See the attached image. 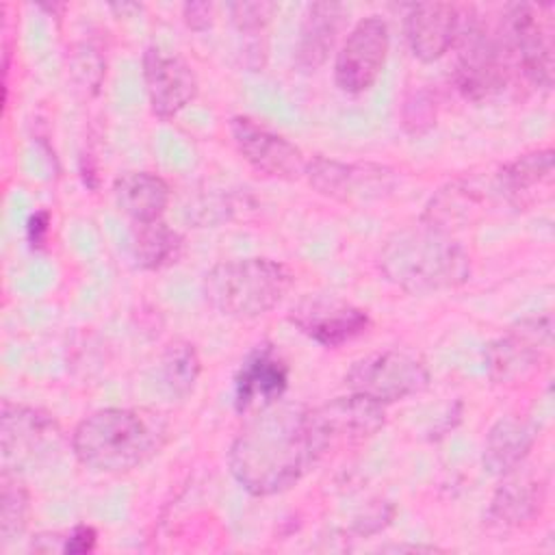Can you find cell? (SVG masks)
Listing matches in <instances>:
<instances>
[{"instance_id": "obj_1", "label": "cell", "mask_w": 555, "mask_h": 555, "mask_svg": "<svg viewBox=\"0 0 555 555\" xmlns=\"http://www.w3.org/2000/svg\"><path fill=\"white\" fill-rule=\"evenodd\" d=\"M319 460L308 408L282 399L256 410L228 453L232 477L254 496L288 490Z\"/></svg>"}, {"instance_id": "obj_2", "label": "cell", "mask_w": 555, "mask_h": 555, "mask_svg": "<svg viewBox=\"0 0 555 555\" xmlns=\"http://www.w3.org/2000/svg\"><path fill=\"white\" fill-rule=\"evenodd\" d=\"M169 431V421L156 410L104 408L76 425L72 451L85 468L119 475L158 455Z\"/></svg>"}, {"instance_id": "obj_3", "label": "cell", "mask_w": 555, "mask_h": 555, "mask_svg": "<svg viewBox=\"0 0 555 555\" xmlns=\"http://www.w3.org/2000/svg\"><path fill=\"white\" fill-rule=\"evenodd\" d=\"M379 271L408 293H436L457 288L470 278V258L451 236L421 221V225L392 232L379 249Z\"/></svg>"}, {"instance_id": "obj_4", "label": "cell", "mask_w": 555, "mask_h": 555, "mask_svg": "<svg viewBox=\"0 0 555 555\" xmlns=\"http://www.w3.org/2000/svg\"><path fill=\"white\" fill-rule=\"evenodd\" d=\"M293 271L271 258H236L215 264L204 278L206 301L223 317L256 319L291 291Z\"/></svg>"}, {"instance_id": "obj_5", "label": "cell", "mask_w": 555, "mask_h": 555, "mask_svg": "<svg viewBox=\"0 0 555 555\" xmlns=\"http://www.w3.org/2000/svg\"><path fill=\"white\" fill-rule=\"evenodd\" d=\"M455 48V85L470 100H483L501 93L514 69L501 46L494 26H488L479 15H464Z\"/></svg>"}, {"instance_id": "obj_6", "label": "cell", "mask_w": 555, "mask_h": 555, "mask_svg": "<svg viewBox=\"0 0 555 555\" xmlns=\"http://www.w3.org/2000/svg\"><path fill=\"white\" fill-rule=\"evenodd\" d=\"M548 4H509L499 17L496 35L514 74L538 89L553 85V22Z\"/></svg>"}, {"instance_id": "obj_7", "label": "cell", "mask_w": 555, "mask_h": 555, "mask_svg": "<svg viewBox=\"0 0 555 555\" xmlns=\"http://www.w3.org/2000/svg\"><path fill=\"white\" fill-rule=\"evenodd\" d=\"M345 384L349 392L386 405L423 392L429 386V371L416 356L388 349L353 362Z\"/></svg>"}, {"instance_id": "obj_8", "label": "cell", "mask_w": 555, "mask_h": 555, "mask_svg": "<svg viewBox=\"0 0 555 555\" xmlns=\"http://www.w3.org/2000/svg\"><path fill=\"white\" fill-rule=\"evenodd\" d=\"M63 440L59 423L37 408L4 401L0 416L2 470L22 473L52 460Z\"/></svg>"}, {"instance_id": "obj_9", "label": "cell", "mask_w": 555, "mask_h": 555, "mask_svg": "<svg viewBox=\"0 0 555 555\" xmlns=\"http://www.w3.org/2000/svg\"><path fill=\"white\" fill-rule=\"evenodd\" d=\"M308 418L317 451L323 457L330 449L353 447L375 436L386 423V410L377 401L349 392L319 408H308Z\"/></svg>"}, {"instance_id": "obj_10", "label": "cell", "mask_w": 555, "mask_h": 555, "mask_svg": "<svg viewBox=\"0 0 555 555\" xmlns=\"http://www.w3.org/2000/svg\"><path fill=\"white\" fill-rule=\"evenodd\" d=\"M390 50V30L379 15L362 17L345 37L336 61L334 82L345 93H364L379 78Z\"/></svg>"}, {"instance_id": "obj_11", "label": "cell", "mask_w": 555, "mask_h": 555, "mask_svg": "<svg viewBox=\"0 0 555 555\" xmlns=\"http://www.w3.org/2000/svg\"><path fill=\"white\" fill-rule=\"evenodd\" d=\"M306 178L317 193L345 202L366 204L384 199L392 193L397 176L392 169L375 163H340L334 158L317 156L306 163Z\"/></svg>"}, {"instance_id": "obj_12", "label": "cell", "mask_w": 555, "mask_h": 555, "mask_svg": "<svg viewBox=\"0 0 555 555\" xmlns=\"http://www.w3.org/2000/svg\"><path fill=\"white\" fill-rule=\"evenodd\" d=\"M553 345L551 314L529 317L514 323L503 336L486 347L488 375L499 382H516L546 358Z\"/></svg>"}, {"instance_id": "obj_13", "label": "cell", "mask_w": 555, "mask_h": 555, "mask_svg": "<svg viewBox=\"0 0 555 555\" xmlns=\"http://www.w3.org/2000/svg\"><path fill=\"white\" fill-rule=\"evenodd\" d=\"M230 134L241 158L258 173L275 180H297L304 176L308 160L301 150L251 117H232Z\"/></svg>"}, {"instance_id": "obj_14", "label": "cell", "mask_w": 555, "mask_h": 555, "mask_svg": "<svg viewBox=\"0 0 555 555\" xmlns=\"http://www.w3.org/2000/svg\"><path fill=\"white\" fill-rule=\"evenodd\" d=\"M288 319L301 334L327 349L362 336L371 325L366 310L349 301L321 295L299 299L291 308Z\"/></svg>"}, {"instance_id": "obj_15", "label": "cell", "mask_w": 555, "mask_h": 555, "mask_svg": "<svg viewBox=\"0 0 555 555\" xmlns=\"http://www.w3.org/2000/svg\"><path fill=\"white\" fill-rule=\"evenodd\" d=\"M143 80L150 106L156 117L171 119L197 95L193 67L176 52L150 46L143 54Z\"/></svg>"}, {"instance_id": "obj_16", "label": "cell", "mask_w": 555, "mask_h": 555, "mask_svg": "<svg viewBox=\"0 0 555 555\" xmlns=\"http://www.w3.org/2000/svg\"><path fill=\"white\" fill-rule=\"evenodd\" d=\"M288 364L273 345H258L234 375L236 412H256L280 401L288 388Z\"/></svg>"}, {"instance_id": "obj_17", "label": "cell", "mask_w": 555, "mask_h": 555, "mask_svg": "<svg viewBox=\"0 0 555 555\" xmlns=\"http://www.w3.org/2000/svg\"><path fill=\"white\" fill-rule=\"evenodd\" d=\"M462 11L451 2H418L405 15V37L412 54L423 63L442 59L455 43Z\"/></svg>"}, {"instance_id": "obj_18", "label": "cell", "mask_w": 555, "mask_h": 555, "mask_svg": "<svg viewBox=\"0 0 555 555\" xmlns=\"http://www.w3.org/2000/svg\"><path fill=\"white\" fill-rule=\"evenodd\" d=\"M553 184V150H533L503 165L494 176L496 193L512 206L525 208L538 199V191Z\"/></svg>"}, {"instance_id": "obj_19", "label": "cell", "mask_w": 555, "mask_h": 555, "mask_svg": "<svg viewBox=\"0 0 555 555\" xmlns=\"http://www.w3.org/2000/svg\"><path fill=\"white\" fill-rule=\"evenodd\" d=\"M347 9L338 2H314L308 7L297 50L295 65L301 72H317L332 52L343 28Z\"/></svg>"}, {"instance_id": "obj_20", "label": "cell", "mask_w": 555, "mask_h": 555, "mask_svg": "<svg viewBox=\"0 0 555 555\" xmlns=\"http://www.w3.org/2000/svg\"><path fill=\"white\" fill-rule=\"evenodd\" d=\"M535 425L518 418V416H503L499 418L483 442V468L492 475H507L525 462L529 451L535 444Z\"/></svg>"}, {"instance_id": "obj_21", "label": "cell", "mask_w": 555, "mask_h": 555, "mask_svg": "<svg viewBox=\"0 0 555 555\" xmlns=\"http://www.w3.org/2000/svg\"><path fill=\"white\" fill-rule=\"evenodd\" d=\"M113 195L132 223H147L163 217L169 204V184L152 171H126L113 182Z\"/></svg>"}, {"instance_id": "obj_22", "label": "cell", "mask_w": 555, "mask_h": 555, "mask_svg": "<svg viewBox=\"0 0 555 555\" xmlns=\"http://www.w3.org/2000/svg\"><path fill=\"white\" fill-rule=\"evenodd\" d=\"M490 501L488 516L501 527H520L533 520L544 505V486L540 479L507 473Z\"/></svg>"}, {"instance_id": "obj_23", "label": "cell", "mask_w": 555, "mask_h": 555, "mask_svg": "<svg viewBox=\"0 0 555 555\" xmlns=\"http://www.w3.org/2000/svg\"><path fill=\"white\" fill-rule=\"evenodd\" d=\"M488 197L490 195L486 191L477 189L468 180L451 182L431 197L421 221L438 230L451 232L453 228L473 221V217L486 206Z\"/></svg>"}, {"instance_id": "obj_24", "label": "cell", "mask_w": 555, "mask_h": 555, "mask_svg": "<svg viewBox=\"0 0 555 555\" xmlns=\"http://www.w3.org/2000/svg\"><path fill=\"white\" fill-rule=\"evenodd\" d=\"M130 249L141 269H163L180 256L182 238L163 219L132 223Z\"/></svg>"}, {"instance_id": "obj_25", "label": "cell", "mask_w": 555, "mask_h": 555, "mask_svg": "<svg viewBox=\"0 0 555 555\" xmlns=\"http://www.w3.org/2000/svg\"><path fill=\"white\" fill-rule=\"evenodd\" d=\"M202 371L199 356L189 343H173L163 356V382L176 397H186L193 392Z\"/></svg>"}, {"instance_id": "obj_26", "label": "cell", "mask_w": 555, "mask_h": 555, "mask_svg": "<svg viewBox=\"0 0 555 555\" xmlns=\"http://www.w3.org/2000/svg\"><path fill=\"white\" fill-rule=\"evenodd\" d=\"M0 533L2 542L17 538L26 527L28 492L15 473L2 470V496H0Z\"/></svg>"}, {"instance_id": "obj_27", "label": "cell", "mask_w": 555, "mask_h": 555, "mask_svg": "<svg viewBox=\"0 0 555 555\" xmlns=\"http://www.w3.org/2000/svg\"><path fill=\"white\" fill-rule=\"evenodd\" d=\"M436 121V106L427 91L414 93L403 106V126L412 134H421Z\"/></svg>"}, {"instance_id": "obj_28", "label": "cell", "mask_w": 555, "mask_h": 555, "mask_svg": "<svg viewBox=\"0 0 555 555\" xmlns=\"http://www.w3.org/2000/svg\"><path fill=\"white\" fill-rule=\"evenodd\" d=\"M232 22L241 33H258L267 26L273 4L269 2H238L230 7Z\"/></svg>"}, {"instance_id": "obj_29", "label": "cell", "mask_w": 555, "mask_h": 555, "mask_svg": "<svg viewBox=\"0 0 555 555\" xmlns=\"http://www.w3.org/2000/svg\"><path fill=\"white\" fill-rule=\"evenodd\" d=\"M98 533L89 525H76L63 540V553L67 555H82L95 548Z\"/></svg>"}, {"instance_id": "obj_30", "label": "cell", "mask_w": 555, "mask_h": 555, "mask_svg": "<svg viewBox=\"0 0 555 555\" xmlns=\"http://www.w3.org/2000/svg\"><path fill=\"white\" fill-rule=\"evenodd\" d=\"M212 4L210 2H189L184 4V22L193 30H206L212 26Z\"/></svg>"}, {"instance_id": "obj_31", "label": "cell", "mask_w": 555, "mask_h": 555, "mask_svg": "<svg viewBox=\"0 0 555 555\" xmlns=\"http://www.w3.org/2000/svg\"><path fill=\"white\" fill-rule=\"evenodd\" d=\"M50 234V212L48 210H37L30 215L28 225H26V238L30 247H43Z\"/></svg>"}]
</instances>
